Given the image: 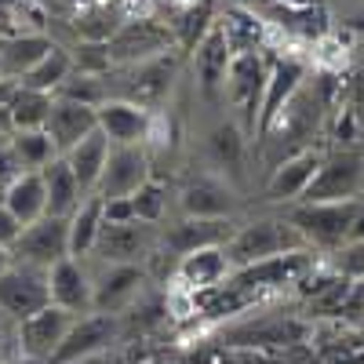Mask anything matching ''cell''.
Returning <instances> with one entry per match:
<instances>
[{
    "label": "cell",
    "mask_w": 364,
    "mask_h": 364,
    "mask_svg": "<svg viewBox=\"0 0 364 364\" xmlns=\"http://www.w3.org/2000/svg\"><path fill=\"white\" fill-rule=\"evenodd\" d=\"M41 175H44V186H48V215L70 219L73 211L84 204V190H80L73 168L66 164V157H55Z\"/></svg>",
    "instance_id": "83f0119b"
},
{
    "label": "cell",
    "mask_w": 364,
    "mask_h": 364,
    "mask_svg": "<svg viewBox=\"0 0 364 364\" xmlns=\"http://www.w3.org/2000/svg\"><path fill=\"white\" fill-rule=\"evenodd\" d=\"M360 240H364V208H360V215H357V223H353V230H350L346 245H360Z\"/></svg>",
    "instance_id": "ee69618b"
},
{
    "label": "cell",
    "mask_w": 364,
    "mask_h": 364,
    "mask_svg": "<svg viewBox=\"0 0 364 364\" xmlns=\"http://www.w3.org/2000/svg\"><path fill=\"white\" fill-rule=\"evenodd\" d=\"M48 288H51V306L66 310L73 317L95 314V284L84 259H63L48 269Z\"/></svg>",
    "instance_id": "d6986e66"
},
{
    "label": "cell",
    "mask_w": 364,
    "mask_h": 364,
    "mask_svg": "<svg viewBox=\"0 0 364 364\" xmlns=\"http://www.w3.org/2000/svg\"><path fill=\"white\" fill-rule=\"evenodd\" d=\"M58 41H51L48 33H15V37H4L0 41V77H11V80H26V73H33L48 51L55 48Z\"/></svg>",
    "instance_id": "d4e9b609"
},
{
    "label": "cell",
    "mask_w": 364,
    "mask_h": 364,
    "mask_svg": "<svg viewBox=\"0 0 364 364\" xmlns=\"http://www.w3.org/2000/svg\"><path fill=\"white\" fill-rule=\"evenodd\" d=\"M171 48H178L171 22L149 11V15H135L120 26V33L109 41V58H113V70H128L135 63H146V58L171 51Z\"/></svg>",
    "instance_id": "8992f818"
},
{
    "label": "cell",
    "mask_w": 364,
    "mask_h": 364,
    "mask_svg": "<svg viewBox=\"0 0 364 364\" xmlns=\"http://www.w3.org/2000/svg\"><path fill=\"white\" fill-rule=\"evenodd\" d=\"M73 314L58 310V306H44L41 314L26 317L18 324V360L26 364H51V357L58 353L63 339L73 328Z\"/></svg>",
    "instance_id": "9a60e30c"
},
{
    "label": "cell",
    "mask_w": 364,
    "mask_h": 364,
    "mask_svg": "<svg viewBox=\"0 0 364 364\" xmlns=\"http://www.w3.org/2000/svg\"><path fill=\"white\" fill-rule=\"evenodd\" d=\"M106 226V211H102V197H84V204L70 215V255L73 259H91L99 245V233Z\"/></svg>",
    "instance_id": "f1b7e54d"
},
{
    "label": "cell",
    "mask_w": 364,
    "mask_h": 364,
    "mask_svg": "<svg viewBox=\"0 0 364 364\" xmlns=\"http://www.w3.org/2000/svg\"><path fill=\"white\" fill-rule=\"evenodd\" d=\"M346 29H350V33H360V37H364V4L353 8V11L346 15Z\"/></svg>",
    "instance_id": "ab89813d"
},
{
    "label": "cell",
    "mask_w": 364,
    "mask_h": 364,
    "mask_svg": "<svg viewBox=\"0 0 364 364\" xmlns=\"http://www.w3.org/2000/svg\"><path fill=\"white\" fill-rule=\"evenodd\" d=\"M237 204H240L237 190L211 171L186 178L182 190L175 193V211L182 219H233Z\"/></svg>",
    "instance_id": "5bb4252c"
},
{
    "label": "cell",
    "mask_w": 364,
    "mask_h": 364,
    "mask_svg": "<svg viewBox=\"0 0 364 364\" xmlns=\"http://www.w3.org/2000/svg\"><path fill=\"white\" fill-rule=\"evenodd\" d=\"M161 248V226L149 223H106L99 233V245L87 262L102 266H146Z\"/></svg>",
    "instance_id": "52a82bcc"
},
{
    "label": "cell",
    "mask_w": 364,
    "mask_h": 364,
    "mask_svg": "<svg viewBox=\"0 0 364 364\" xmlns=\"http://www.w3.org/2000/svg\"><path fill=\"white\" fill-rule=\"evenodd\" d=\"M360 208H364V197H357V200H328V204L299 200V204L284 208V219L299 230V237L306 240L314 252L336 255V252L346 248Z\"/></svg>",
    "instance_id": "6da1fadb"
},
{
    "label": "cell",
    "mask_w": 364,
    "mask_h": 364,
    "mask_svg": "<svg viewBox=\"0 0 364 364\" xmlns=\"http://www.w3.org/2000/svg\"><path fill=\"white\" fill-rule=\"evenodd\" d=\"M317 255H321V252H314V248H295V252H284V255H273V259H266V262L233 269L230 284L240 288V291L255 302V299H262V295H269V291L295 288V284L321 262Z\"/></svg>",
    "instance_id": "5b68a950"
},
{
    "label": "cell",
    "mask_w": 364,
    "mask_h": 364,
    "mask_svg": "<svg viewBox=\"0 0 364 364\" xmlns=\"http://www.w3.org/2000/svg\"><path fill=\"white\" fill-rule=\"evenodd\" d=\"M109 149H113V142L102 132H91L77 149H70V154H66V164L73 168L84 197H95L99 182H102V171H106V161H109Z\"/></svg>",
    "instance_id": "4316f807"
},
{
    "label": "cell",
    "mask_w": 364,
    "mask_h": 364,
    "mask_svg": "<svg viewBox=\"0 0 364 364\" xmlns=\"http://www.w3.org/2000/svg\"><path fill=\"white\" fill-rule=\"evenodd\" d=\"M8 204V211L22 223V226H33L48 215V186H44V175L41 171H22L11 186L0 197Z\"/></svg>",
    "instance_id": "484cf974"
},
{
    "label": "cell",
    "mask_w": 364,
    "mask_h": 364,
    "mask_svg": "<svg viewBox=\"0 0 364 364\" xmlns=\"http://www.w3.org/2000/svg\"><path fill=\"white\" fill-rule=\"evenodd\" d=\"M226 4H230V8H248V11H259V15H262V11L269 8V0H226Z\"/></svg>",
    "instance_id": "60d3db41"
},
{
    "label": "cell",
    "mask_w": 364,
    "mask_h": 364,
    "mask_svg": "<svg viewBox=\"0 0 364 364\" xmlns=\"http://www.w3.org/2000/svg\"><path fill=\"white\" fill-rule=\"evenodd\" d=\"M73 77V51L66 44H55L48 51V58L33 70V73H26V87H33V91H48V95H58V87H63L66 80Z\"/></svg>",
    "instance_id": "1f68e13d"
},
{
    "label": "cell",
    "mask_w": 364,
    "mask_h": 364,
    "mask_svg": "<svg viewBox=\"0 0 364 364\" xmlns=\"http://www.w3.org/2000/svg\"><path fill=\"white\" fill-rule=\"evenodd\" d=\"M15 33H18V29H15L11 15H8L4 8H0V41H4V37H15Z\"/></svg>",
    "instance_id": "7bdbcfd3"
},
{
    "label": "cell",
    "mask_w": 364,
    "mask_h": 364,
    "mask_svg": "<svg viewBox=\"0 0 364 364\" xmlns=\"http://www.w3.org/2000/svg\"><path fill=\"white\" fill-rule=\"evenodd\" d=\"M269 4H277V8H321L324 0H269Z\"/></svg>",
    "instance_id": "b9f144b4"
},
{
    "label": "cell",
    "mask_w": 364,
    "mask_h": 364,
    "mask_svg": "<svg viewBox=\"0 0 364 364\" xmlns=\"http://www.w3.org/2000/svg\"><path fill=\"white\" fill-rule=\"evenodd\" d=\"M132 208H135V219L139 223H149V226H164L168 223V211H171V190L154 175L146 186L132 197Z\"/></svg>",
    "instance_id": "836d02e7"
},
{
    "label": "cell",
    "mask_w": 364,
    "mask_h": 364,
    "mask_svg": "<svg viewBox=\"0 0 364 364\" xmlns=\"http://www.w3.org/2000/svg\"><path fill=\"white\" fill-rule=\"evenodd\" d=\"M120 339H124V317L117 314H84L73 321L70 336L63 339L58 353L51 357V364H80L91 357L109 353Z\"/></svg>",
    "instance_id": "30bf717a"
},
{
    "label": "cell",
    "mask_w": 364,
    "mask_h": 364,
    "mask_svg": "<svg viewBox=\"0 0 364 364\" xmlns=\"http://www.w3.org/2000/svg\"><path fill=\"white\" fill-rule=\"evenodd\" d=\"M11 259L18 266H33V269H51L63 259H73L70 255V219H55V215H44L41 223L26 226L18 245L11 248Z\"/></svg>",
    "instance_id": "4fadbf2b"
},
{
    "label": "cell",
    "mask_w": 364,
    "mask_h": 364,
    "mask_svg": "<svg viewBox=\"0 0 364 364\" xmlns=\"http://www.w3.org/2000/svg\"><path fill=\"white\" fill-rule=\"evenodd\" d=\"M149 128H154V113L128 99H106L99 106V132L113 146H146Z\"/></svg>",
    "instance_id": "7402d4cb"
},
{
    "label": "cell",
    "mask_w": 364,
    "mask_h": 364,
    "mask_svg": "<svg viewBox=\"0 0 364 364\" xmlns=\"http://www.w3.org/2000/svg\"><path fill=\"white\" fill-rule=\"evenodd\" d=\"M266 77H269V55H233L226 84H223V102L230 109V117L255 139V124H259V106H262V91H266Z\"/></svg>",
    "instance_id": "277c9868"
},
{
    "label": "cell",
    "mask_w": 364,
    "mask_h": 364,
    "mask_svg": "<svg viewBox=\"0 0 364 364\" xmlns=\"http://www.w3.org/2000/svg\"><path fill=\"white\" fill-rule=\"evenodd\" d=\"M230 277H233V259H230L226 245H215V248H200V252L182 255L175 262L171 284L200 295V291H211V288H223Z\"/></svg>",
    "instance_id": "ffe728a7"
},
{
    "label": "cell",
    "mask_w": 364,
    "mask_h": 364,
    "mask_svg": "<svg viewBox=\"0 0 364 364\" xmlns=\"http://www.w3.org/2000/svg\"><path fill=\"white\" fill-rule=\"evenodd\" d=\"M230 63H233V51L223 37L219 22L211 26V33L190 51V70H193V84L204 99H219L223 102V84H226V73H230Z\"/></svg>",
    "instance_id": "44dd1931"
},
{
    "label": "cell",
    "mask_w": 364,
    "mask_h": 364,
    "mask_svg": "<svg viewBox=\"0 0 364 364\" xmlns=\"http://www.w3.org/2000/svg\"><path fill=\"white\" fill-rule=\"evenodd\" d=\"M0 197H4V190H0Z\"/></svg>",
    "instance_id": "c3c4849f"
},
{
    "label": "cell",
    "mask_w": 364,
    "mask_h": 364,
    "mask_svg": "<svg viewBox=\"0 0 364 364\" xmlns=\"http://www.w3.org/2000/svg\"><path fill=\"white\" fill-rule=\"evenodd\" d=\"M11 262H15V259H11V252H4V248H0V273H4Z\"/></svg>",
    "instance_id": "f6af8a7d"
},
{
    "label": "cell",
    "mask_w": 364,
    "mask_h": 364,
    "mask_svg": "<svg viewBox=\"0 0 364 364\" xmlns=\"http://www.w3.org/2000/svg\"><path fill=\"white\" fill-rule=\"evenodd\" d=\"M248 142H252V135L233 117L215 120L204 132V154H208L211 175L226 178L233 190H240L248 182Z\"/></svg>",
    "instance_id": "8fae6325"
},
{
    "label": "cell",
    "mask_w": 364,
    "mask_h": 364,
    "mask_svg": "<svg viewBox=\"0 0 364 364\" xmlns=\"http://www.w3.org/2000/svg\"><path fill=\"white\" fill-rule=\"evenodd\" d=\"M80 364H102V360H99V357H91V360H80Z\"/></svg>",
    "instance_id": "bcb514c9"
},
{
    "label": "cell",
    "mask_w": 364,
    "mask_h": 364,
    "mask_svg": "<svg viewBox=\"0 0 364 364\" xmlns=\"http://www.w3.org/2000/svg\"><path fill=\"white\" fill-rule=\"evenodd\" d=\"M321 161H324V149H317V146L299 149V154L284 157L277 168H269V175L262 182V200L266 204H284V208L299 204L302 197H306Z\"/></svg>",
    "instance_id": "e0dca14e"
},
{
    "label": "cell",
    "mask_w": 364,
    "mask_h": 364,
    "mask_svg": "<svg viewBox=\"0 0 364 364\" xmlns=\"http://www.w3.org/2000/svg\"><path fill=\"white\" fill-rule=\"evenodd\" d=\"M237 230V219H171L161 226V252H168L171 259H182L200 248H215V245H230V237Z\"/></svg>",
    "instance_id": "ac0fdd59"
},
{
    "label": "cell",
    "mask_w": 364,
    "mask_h": 364,
    "mask_svg": "<svg viewBox=\"0 0 364 364\" xmlns=\"http://www.w3.org/2000/svg\"><path fill=\"white\" fill-rule=\"evenodd\" d=\"M331 266H336L343 277H350V281H364V240L336 252V255H331Z\"/></svg>",
    "instance_id": "e575fe53"
},
{
    "label": "cell",
    "mask_w": 364,
    "mask_h": 364,
    "mask_svg": "<svg viewBox=\"0 0 364 364\" xmlns=\"http://www.w3.org/2000/svg\"><path fill=\"white\" fill-rule=\"evenodd\" d=\"M182 63H186V55L178 48L157 55V58H146V63H135L128 70H113L109 84H113V99H128L149 113H157L168 99L171 91L182 77Z\"/></svg>",
    "instance_id": "7a4b0ae2"
},
{
    "label": "cell",
    "mask_w": 364,
    "mask_h": 364,
    "mask_svg": "<svg viewBox=\"0 0 364 364\" xmlns=\"http://www.w3.org/2000/svg\"><path fill=\"white\" fill-rule=\"evenodd\" d=\"M364 193V154L350 146L339 149H328L310 190L302 200L310 204H328V200H357Z\"/></svg>",
    "instance_id": "9c48e42d"
},
{
    "label": "cell",
    "mask_w": 364,
    "mask_h": 364,
    "mask_svg": "<svg viewBox=\"0 0 364 364\" xmlns=\"http://www.w3.org/2000/svg\"><path fill=\"white\" fill-rule=\"evenodd\" d=\"M44 132L51 135L58 157H66L91 132H99V109L84 106V102H70V99H55V109H51V120Z\"/></svg>",
    "instance_id": "603a6c76"
},
{
    "label": "cell",
    "mask_w": 364,
    "mask_h": 364,
    "mask_svg": "<svg viewBox=\"0 0 364 364\" xmlns=\"http://www.w3.org/2000/svg\"><path fill=\"white\" fill-rule=\"evenodd\" d=\"M22 87V80H11V77H0V109H8L11 99H15V91Z\"/></svg>",
    "instance_id": "f35d334b"
},
{
    "label": "cell",
    "mask_w": 364,
    "mask_h": 364,
    "mask_svg": "<svg viewBox=\"0 0 364 364\" xmlns=\"http://www.w3.org/2000/svg\"><path fill=\"white\" fill-rule=\"evenodd\" d=\"M102 211H106V223H135V208H132V197L102 200Z\"/></svg>",
    "instance_id": "74e56055"
},
{
    "label": "cell",
    "mask_w": 364,
    "mask_h": 364,
    "mask_svg": "<svg viewBox=\"0 0 364 364\" xmlns=\"http://www.w3.org/2000/svg\"><path fill=\"white\" fill-rule=\"evenodd\" d=\"M306 336V324H299V321H259V324H245V328H237L233 331V343L230 346H266V343H295Z\"/></svg>",
    "instance_id": "4dcf8cb0"
},
{
    "label": "cell",
    "mask_w": 364,
    "mask_h": 364,
    "mask_svg": "<svg viewBox=\"0 0 364 364\" xmlns=\"http://www.w3.org/2000/svg\"><path fill=\"white\" fill-rule=\"evenodd\" d=\"M44 306H51V288H48L44 269L11 262L0 273V314H8L15 324H22L26 317L41 314Z\"/></svg>",
    "instance_id": "7c38bea8"
},
{
    "label": "cell",
    "mask_w": 364,
    "mask_h": 364,
    "mask_svg": "<svg viewBox=\"0 0 364 364\" xmlns=\"http://www.w3.org/2000/svg\"><path fill=\"white\" fill-rule=\"evenodd\" d=\"M51 109H55V95L48 91H33V87H18L15 99L8 106V117H11V132H44L48 120H51Z\"/></svg>",
    "instance_id": "f546056e"
},
{
    "label": "cell",
    "mask_w": 364,
    "mask_h": 364,
    "mask_svg": "<svg viewBox=\"0 0 364 364\" xmlns=\"http://www.w3.org/2000/svg\"><path fill=\"white\" fill-rule=\"evenodd\" d=\"M11 364H22V360H11Z\"/></svg>",
    "instance_id": "7dc6e473"
},
{
    "label": "cell",
    "mask_w": 364,
    "mask_h": 364,
    "mask_svg": "<svg viewBox=\"0 0 364 364\" xmlns=\"http://www.w3.org/2000/svg\"><path fill=\"white\" fill-rule=\"evenodd\" d=\"M215 22H219V29H223V37H226L233 55H259L273 41L269 22L259 11H248V8H230L226 4Z\"/></svg>",
    "instance_id": "cb8c5ba5"
},
{
    "label": "cell",
    "mask_w": 364,
    "mask_h": 364,
    "mask_svg": "<svg viewBox=\"0 0 364 364\" xmlns=\"http://www.w3.org/2000/svg\"><path fill=\"white\" fill-rule=\"evenodd\" d=\"M11 146H15V157H18L22 171H44L58 157L48 132H11Z\"/></svg>",
    "instance_id": "d6a6232c"
},
{
    "label": "cell",
    "mask_w": 364,
    "mask_h": 364,
    "mask_svg": "<svg viewBox=\"0 0 364 364\" xmlns=\"http://www.w3.org/2000/svg\"><path fill=\"white\" fill-rule=\"evenodd\" d=\"M295 248H310V245L299 237V230L284 215H255L248 223H237L230 245H226L233 269L266 262L273 255H284V252H295Z\"/></svg>",
    "instance_id": "3957f363"
},
{
    "label": "cell",
    "mask_w": 364,
    "mask_h": 364,
    "mask_svg": "<svg viewBox=\"0 0 364 364\" xmlns=\"http://www.w3.org/2000/svg\"><path fill=\"white\" fill-rule=\"evenodd\" d=\"M22 223L11 215V211H8V204L4 200H0V248H4V252H11L15 245H18V237H22Z\"/></svg>",
    "instance_id": "8d00e7d4"
},
{
    "label": "cell",
    "mask_w": 364,
    "mask_h": 364,
    "mask_svg": "<svg viewBox=\"0 0 364 364\" xmlns=\"http://www.w3.org/2000/svg\"><path fill=\"white\" fill-rule=\"evenodd\" d=\"M149 178H154V154H149V146H113L95 193L102 200L135 197Z\"/></svg>",
    "instance_id": "2e32d148"
},
{
    "label": "cell",
    "mask_w": 364,
    "mask_h": 364,
    "mask_svg": "<svg viewBox=\"0 0 364 364\" xmlns=\"http://www.w3.org/2000/svg\"><path fill=\"white\" fill-rule=\"evenodd\" d=\"M11 360H18V324L8 314H0V364Z\"/></svg>",
    "instance_id": "d590c367"
},
{
    "label": "cell",
    "mask_w": 364,
    "mask_h": 364,
    "mask_svg": "<svg viewBox=\"0 0 364 364\" xmlns=\"http://www.w3.org/2000/svg\"><path fill=\"white\" fill-rule=\"evenodd\" d=\"M87 262V259H84ZM91 284H95V314H117L124 317L146 299V288L154 284L146 266H102L87 262Z\"/></svg>",
    "instance_id": "ba28073f"
}]
</instances>
